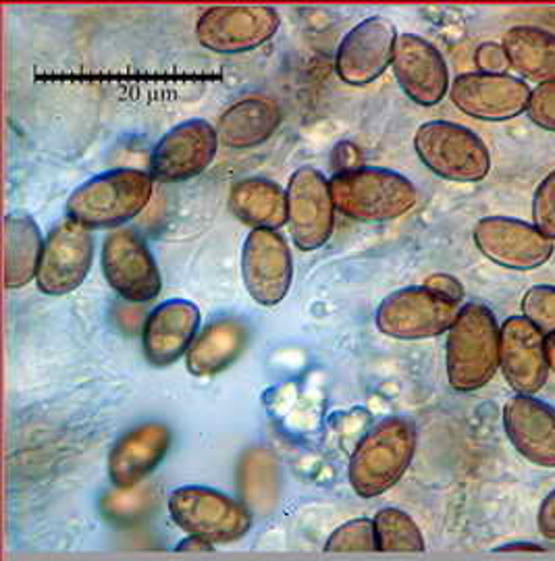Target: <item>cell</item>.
<instances>
[{
    "label": "cell",
    "mask_w": 555,
    "mask_h": 561,
    "mask_svg": "<svg viewBox=\"0 0 555 561\" xmlns=\"http://www.w3.org/2000/svg\"><path fill=\"white\" fill-rule=\"evenodd\" d=\"M331 553H354V551H377V533L375 522L371 518L341 524L338 530L327 539L325 545Z\"/></svg>",
    "instance_id": "29"
},
{
    "label": "cell",
    "mask_w": 555,
    "mask_h": 561,
    "mask_svg": "<svg viewBox=\"0 0 555 561\" xmlns=\"http://www.w3.org/2000/svg\"><path fill=\"white\" fill-rule=\"evenodd\" d=\"M279 23L281 18L273 7H211L196 21V38L206 50L239 55L271 41L278 34Z\"/></svg>",
    "instance_id": "9"
},
{
    "label": "cell",
    "mask_w": 555,
    "mask_h": 561,
    "mask_svg": "<svg viewBox=\"0 0 555 561\" xmlns=\"http://www.w3.org/2000/svg\"><path fill=\"white\" fill-rule=\"evenodd\" d=\"M529 119L545 131H555V83L536 85L526 108Z\"/></svg>",
    "instance_id": "32"
},
{
    "label": "cell",
    "mask_w": 555,
    "mask_h": 561,
    "mask_svg": "<svg viewBox=\"0 0 555 561\" xmlns=\"http://www.w3.org/2000/svg\"><path fill=\"white\" fill-rule=\"evenodd\" d=\"M392 67L404 94L420 106H435L452 88L443 55L417 34H399Z\"/></svg>",
    "instance_id": "18"
},
{
    "label": "cell",
    "mask_w": 555,
    "mask_h": 561,
    "mask_svg": "<svg viewBox=\"0 0 555 561\" xmlns=\"http://www.w3.org/2000/svg\"><path fill=\"white\" fill-rule=\"evenodd\" d=\"M41 227L25 213L4 217L2 256H4V287L20 289L38 277L44 252Z\"/></svg>",
    "instance_id": "24"
},
{
    "label": "cell",
    "mask_w": 555,
    "mask_h": 561,
    "mask_svg": "<svg viewBox=\"0 0 555 561\" xmlns=\"http://www.w3.org/2000/svg\"><path fill=\"white\" fill-rule=\"evenodd\" d=\"M336 210L331 183L318 169L302 167L294 171L287 183V225L299 250L313 252L329 241Z\"/></svg>",
    "instance_id": "11"
},
{
    "label": "cell",
    "mask_w": 555,
    "mask_h": 561,
    "mask_svg": "<svg viewBox=\"0 0 555 561\" xmlns=\"http://www.w3.org/2000/svg\"><path fill=\"white\" fill-rule=\"evenodd\" d=\"M424 285L427 287H431L433 291L437 294H441V296H445V298H450V300L460 301L464 300V287H462V283L456 279V277H452V275H433V277H429V279L424 280Z\"/></svg>",
    "instance_id": "34"
},
{
    "label": "cell",
    "mask_w": 555,
    "mask_h": 561,
    "mask_svg": "<svg viewBox=\"0 0 555 561\" xmlns=\"http://www.w3.org/2000/svg\"><path fill=\"white\" fill-rule=\"evenodd\" d=\"M283 121L279 102L271 96H246L231 104L218 119V140L227 148H257L273 138Z\"/></svg>",
    "instance_id": "23"
},
{
    "label": "cell",
    "mask_w": 555,
    "mask_h": 561,
    "mask_svg": "<svg viewBox=\"0 0 555 561\" xmlns=\"http://www.w3.org/2000/svg\"><path fill=\"white\" fill-rule=\"evenodd\" d=\"M155 180L139 169H111L81 183L67 198V217L92 229H121L152 198Z\"/></svg>",
    "instance_id": "3"
},
{
    "label": "cell",
    "mask_w": 555,
    "mask_h": 561,
    "mask_svg": "<svg viewBox=\"0 0 555 561\" xmlns=\"http://www.w3.org/2000/svg\"><path fill=\"white\" fill-rule=\"evenodd\" d=\"M478 252L497 266L512 271H533L554 254V240L535 225L510 217H485L475 225Z\"/></svg>",
    "instance_id": "14"
},
{
    "label": "cell",
    "mask_w": 555,
    "mask_h": 561,
    "mask_svg": "<svg viewBox=\"0 0 555 561\" xmlns=\"http://www.w3.org/2000/svg\"><path fill=\"white\" fill-rule=\"evenodd\" d=\"M241 277L260 306L285 300L294 280V259L285 238L271 229H252L241 248Z\"/></svg>",
    "instance_id": "12"
},
{
    "label": "cell",
    "mask_w": 555,
    "mask_h": 561,
    "mask_svg": "<svg viewBox=\"0 0 555 561\" xmlns=\"http://www.w3.org/2000/svg\"><path fill=\"white\" fill-rule=\"evenodd\" d=\"M503 428L516 451L541 468H555V408L535 396H514L503 408Z\"/></svg>",
    "instance_id": "21"
},
{
    "label": "cell",
    "mask_w": 555,
    "mask_h": 561,
    "mask_svg": "<svg viewBox=\"0 0 555 561\" xmlns=\"http://www.w3.org/2000/svg\"><path fill=\"white\" fill-rule=\"evenodd\" d=\"M533 90L524 80L491 73H462L452 81L450 101L478 121L516 119L529 108Z\"/></svg>",
    "instance_id": "16"
},
{
    "label": "cell",
    "mask_w": 555,
    "mask_h": 561,
    "mask_svg": "<svg viewBox=\"0 0 555 561\" xmlns=\"http://www.w3.org/2000/svg\"><path fill=\"white\" fill-rule=\"evenodd\" d=\"M217 127L190 119L167 131L152 150L150 175L160 183H181L206 171L218 150Z\"/></svg>",
    "instance_id": "13"
},
{
    "label": "cell",
    "mask_w": 555,
    "mask_h": 561,
    "mask_svg": "<svg viewBox=\"0 0 555 561\" xmlns=\"http://www.w3.org/2000/svg\"><path fill=\"white\" fill-rule=\"evenodd\" d=\"M545 352H547V362H550V370L555 373V333L545 335Z\"/></svg>",
    "instance_id": "36"
},
{
    "label": "cell",
    "mask_w": 555,
    "mask_h": 561,
    "mask_svg": "<svg viewBox=\"0 0 555 561\" xmlns=\"http://www.w3.org/2000/svg\"><path fill=\"white\" fill-rule=\"evenodd\" d=\"M375 522L377 533V551L383 553H422L424 551V537L404 510L399 507H385L381 510Z\"/></svg>",
    "instance_id": "28"
},
{
    "label": "cell",
    "mask_w": 555,
    "mask_h": 561,
    "mask_svg": "<svg viewBox=\"0 0 555 561\" xmlns=\"http://www.w3.org/2000/svg\"><path fill=\"white\" fill-rule=\"evenodd\" d=\"M248 341L250 331L239 319H215L200 329L199 337L185 354V366L200 379L217 377L239 360Z\"/></svg>",
    "instance_id": "22"
},
{
    "label": "cell",
    "mask_w": 555,
    "mask_h": 561,
    "mask_svg": "<svg viewBox=\"0 0 555 561\" xmlns=\"http://www.w3.org/2000/svg\"><path fill=\"white\" fill-rule=\"evenodd\" d=\"M167 505L183 533L211 545L239 541L252 528L250 510L211 486H179Z\"/></svg>",
    "instance_id": "6"
},
{
    "label": "cell",
    "mask_w": 555,
    "mask_h": 561,
    "mask_svg": "<svg viewBox=\"0 0 555 561\" xmlns=\"http://www.w3.org/2000/svg\"><path fill=\"white\" fill-rule=\"evenodd\" d=\"M200 321V308L194 301L175 298L159 304L141 331L146 360L159 368L181 360L199 337Z\"/></svg>",
    "instance_id": "19"
},
{
    "label": "cell",
    "mask_w": 555,
    "mask_h": 561,
    "mask_svg": "<svg viewBox=\"0 0 555 561\" xmlns=\"http://www.w3.org/2000/svg\"><path fill=\"white\" fill-rule=\"evenodd\" d=\"M417 443L415 422L401 416L377 422L360 439L348 463V481L358 497L375 500L396 486L412 463Z\"/></svg>",
    "instance_id": "1"
},
{
    "label": "cell",
    "mask_w": 555,
    "mask_h": 561,
    "mask_svg": "<svg viewBox=\"0 0 555 561\" xmlns=\"http://www.w3.org/2000/svg\"><path fill=\"white\" fill-rule=\"evenodd\" d=\"M536 524H539V530L545 539L555 541V489L545 497V502L541 503Z\"/></svg>",
    "instance_id": "35"
},
{
    "label": "cell",
    "mask_w": 555,
    "mask_h": 561,
    "mask_svg": "<svg viewBox=\"0 0 555 561\" xmlns=\"http://www.w3.org/2000/svg\"><path fill=\"white\" fill-rule=\"evenodd\" d=\"M533 225L550 240H555V171L536 187L533 198Z\"/></svg>",
    "instance_id": "31"
},
{
    "label": "cell",
    "mask_w": 555,
    "mask_h": 561,
    "mask_svg": "<svg viewBox=\"0 0 555 561\" xmlns=\"http://www.w3.org/2000/svg\"><path fill=\"white\" fill-rule=\"evenodd\" d=\"M239 486L248 510H269L278 497V468L273 458L262 449L250 451L239 468Z\"/></svg>",
    "instance_id": "27"
},
{
    "label": "cell",
    "mask_w": 555,
    "mask_h": 561,
    "mask_svg": "<svg viewBox=\"0 0 555 561\" xmlns=\"http://www.w3.org/2000/svg\"><path fill=\"white\" fill-rule=\"evenodd\" d=\"M475 62L480 73H491V76H506V71L510 69V59L503 46L497 42L480 44L476 48Z\"/></svg>",
    "instance_id": "33"
},
{
    "label": "cell",
    "mask_w": 555,
    "mask_h": 561,
    "mask_svg": "<svg viewBox=\"0 0 555 561\" xmlns=\"http://www.w3.org/2000/svg\"><path fill=\"white\" fill-rule=\"evenodd\" d=\"M171 449V428L162 422H146L127 431L109 454V479L121 489L146 481Z\"/></svg>",
    "instance_id": "20"
},
{
    "label": "cell",
    "mask_w": 555,
    "mask_h": 561,
    "mask_svg": "<svg viewBox=\"0 0 555 561\" xmlns=\"http://www.w3.org/2000/svg\"><path fill=\"white\" fill-rule=\"evenodd\" d=\"M397 30L387 18L360 21L339 42L336 73L350 85H366L378 80L392 65L396 55Z\"/></svg>",
    "instance_id": "15"
},
{
    "label": "cell",
    "mask_w": 555,
    "mask_h": 561,
    "mask_svg": "<svg viewBox=\"0 0 555 561\" xmlns=\"http://www.w3.org/2000/svg\"><path fill=\"white\" fill-rule=\"evenodd\" d=\"M522 317L539 327L545 335L555 333V287H531L522 298Z\"/></svg>",
    "instance_id": "30"
},
{
    "label": "cell",
    "mask_w": 555,
    "mask_h": 561,
    "mask_svg": "<svg viewBox=\"0 0 555 561\" xmlns=\"http://www.w3.org/2000/svg\"><path fill=\"white\" fill-rule=\"evenodd\" d=\"M102 273L113 291L132 304L157 300L162 287L152 252L138 231L121 227L102 241Z\"/></svg>",
    "instance_id": "8"
},
{
    "label": "cell",
    "mask_w": 555,
    "mask_h": 561,
    "mask_svg": "<svg viewBox=\"0 0 555 561\" xmlns=\"http://www.w3.org/2000/svg\"><path fill=\"white\" fill-rule=\"evenodd\" d=\"M415 150L420 162L441 180L476 183L491 171L487 144L452 121L422 123L415 136Z\"/></svg>",
    "instance_id": "5"
},
{
    "label": "cell",
    "mask_w": 555,
    "mask_h": 561,
    "mask_svg": "<svg viewBox=\"0 0 555 561\" xmlns=\"http://www.w3.org/2000/svg\"><path fill=\"white\" fill-rule=\"evenodd\" d=\"M229 208L252 229L278 231L287 225V190L275 181L248 178L231 187Z\"/></svg>",
    "instance_id": "25"
},
{
    "label": "cell",
    "mask_w": 555,
    "mask_h": 561,
    "mask_svg": "<svg viewBox=\"0 0 555 561\" xmlns=\"http://www.w3.org/2000/svg\"><path fill=\"white\" fill-rule=\"evenodd\" d=\"M501 327L480 301L464 304L445 343L448 381L457 393H473L489 385L499 368Z\"/></svg>",
    "instance_id": "2"
},
{
    "label": "cell",
    "mask_w": 555,
    "mask_h": 561,
    "mask_svg": "<svg viewBox=\"0 0 555 561\" xmlns=\"http://www.w3.org/2000/svg\"><path fill=\"white\" fill-rule=\"evenodd\" d=\"M94 262V238L88 227L71 217H63L53 225L44 241L38 289L46 296H67L76 291Z\"/></svg>",
    "instance_id": "10"
},
{
    "label": "cell",
    "mask_w": 555,
    "mask_h": 561,
    "mask_svg": "<svg viewBox=\"0 0 555 561\" xmlns=\"http://www.w3.org/2000/svg\"><path fill=\"white\" fill-rule=\"evenodd\" d=\"M520 549H529V551H541V547H536V545H529V547H526V542H518V545H506V547H501L499 551H520Z\"/></svg>",
    "instance_id": "37"
},
{
    "label": "cell",
    "mask_w": 555,
    "mask_h": 561,
    "mask_svg": "<svg viewBox=\"0 0 555 561\" xmlns=\"http://www.w3.org/2000/svg\"><path fill=\"white\" fill-rule=\"evenodd\" d=\"M460 306L427 285L389 294L377 308V329L394 340L417 341L450 333Z\"/></svg>",
    "instance_id": "7"
},
{
    "label": "cell",
    "mask_w": 555,
    "mask_h": 561,
    "mask_svg": "<svg viewBox=\"0 0 555 561\" xmlns=\"http://www.w3.org/2000/svg\"><path fill=\"white\" fill-rule=\"evenodd\" d=\"M499 368L516 396H536L550 377L545 333L524 317L501 324Z\"/></svg>",
    "instance_id": "17"
},
{
    "label": "cell",
    "mask_w": 555,
    "mask_h": 561,
    "mask_svg": "<svg viewBox=\"0 0 555 561\" xmlns=\"http://www.w3.org/2000/svg\"><path fill=\"white\" fill-rule=\"evenodd\" d=\"M329 183L336 208L354 221H394L410 213L418 202L417 185L383 167L348 169L333 175Z\"/></svg>",
    "instance_id": "4"
},
{
    "label": "cell",
    "mask_w": 555,
    "mask_h": 561,
    "mask_svg": "<svg viewBox=\"0 0 555 561\" xmlns=\"http://www.w3.org/2000/svg\"><path fill=\"white\" fill-rule=\"evenodd\" d=\"M501 46L510 67L522 78L539 85L555 83V34L533 25H516L506 32Z\"/></svg>",
    "instance_id": "26"
}]
</instances>
